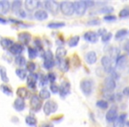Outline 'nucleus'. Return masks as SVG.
Listing matches in <instances>:
<instances>
[{"instance_id": "nucleus-3", "label": "nucleus", "mask_w": 129, "mask_h": 127, "mask_svg": "<svg viewBox=\"0 0 129 127\" xmlns=\"http://www.w3.org/2000/svg\"><path fill=\"white\" fill-rule=\"evenodd\" d=\"M57 108H58V105L57 102L52 100H49L43 105V112L46 116H50L57 110Z\"/></svg>"}, {"instance_id": "nucleus-36", "label": "nucleus", "mask_w": 129, "mask_h": 127, "mask_svg": "<svg viewBox=\"0 0 129 127\" xmlns=\"http://www.w3.org/2000/svg\"><path fill=\"white\" fill-rule=\"evenodd\" d=\"M108 102H106V101L104 100H99L96 102V106L98 108H100V109H105L108 108Z\"/></svg>"}, {"instance_id": "nucleus-32", "label": "nucleus", "mask_w": 129, "mask_h": 127, "mask_svg": "<svg viewBox=\"0 0 129 127\" xmlns=\"http://www.w3.org/2000/svg\"><path fill=\"white\" fill-rule=\"evenodd\" d=\"M79 41H80V36L79 35L73 36L72 38H70V40H69V41H68L69 46L70 47H75L76 45L78 44Z\"/></svg>"}, {"instance_id": "nucleus-16", "label": "nucleus", "mask_w": 129, "mask_h": 127, "mask_svg": "<svg viewBox=\"0 0 129 127\" xmlns=\"http://www.w3.org/2000/svg\"><path fill=\"white\" fill-rule=\"evenodd\" d=\"M18 38L19 41L21 43V44H28L31 40V34L27 32H22L19 34Z\"/></svg>"}, {"instance_id": "nucleus-24", "label": "nucleus", "mask_w": 129, "mask_h": 127, "mask_svg": "<svg viewBox=\"0 0 129 127\" xmlns=\"http://www.w3.org/2000/svg\"><path fill=\"white\" fill-rule=\"evenodd\" d=\"M21 6H22V2L21 1H19V0H15L11 4V9L13 13H19V12L21 10Z\"/></svg>"}, {"instance_id": "nucleus-45", "label": "nucleus", "mask_w": 129, "mask_h": 127, "mask_svg": "<svg viewBox=\"0 0 129 127\" xmlns=\"http://www.w3.org/2000/svg\"><path fill=\"white\" fill-rule=\"evenodd\" d=\"M111 55L112 57H114L115 59L117 58V57L119 56V50H118V49L117 48H112L111 50Z\"/></svg>"}, {"instance_id": "nucleus-12", "label": "nucleus", "mask_w": 129, "mask_h": 127, "mask_svg": "<svg viewBox=\"0 0 129 127\" xmlns=\"http://www.w3.org/2000/svg\"><path fill=\"white\" fill-rule=\"evenodd\" d=\"M84 39L86 41H88V43H95L97 41H98V34L95 32H93V31H88L84 34Z\"/></svg>"}, {"instance_id": "nucleus-15", "label": "nucleus", "mask_w": 129, "mask_h": 127, "mask_svg": "<svg viewBox=\"0 0 129 127\" xmlns=\"http://www.w3.org/2000/svg\"><path fill=\"white\" fill-rule=\"evenodd\" d=\"M10 8H11V3L6 0H3L0 1V14L5 15L9 12Z\"/></svg>"}, {"instance_id": "nucleus-5", "label": "nucleus", "mask_w": 129, "mask_h": 127, "mask_svg": "<svg viewBox=\"0 0 129 127\" xmlns=\"http://www.w3.org/2000/svg\"><path fill=\"white\" fill-rule=\"evenodd\" d=\"M101 63L102 65L104 67V71L109 73H111V72H113V66H112V59L109 56H104L101 59Z\"/></svg>"}, {"instance_id": "nucleus-34", "label": "nucleus", "mask_w": 129, "mask_h": 127, "mask_svg": "<svg viewBox=\"0 0 129 127\" xmlns=\"http://www.w3.org/2000/svg\"><path fill=\"white\" fill-rule=\"evenodd\" d=\"M27 53H28L29 58H31V59H35L37 57V54H38L37 50L34 48H31V47H29L28 50H27Z\"/></svg>"}, {"instance_id": "nucleus-54", "label": "nucleus", "mask_w": 129, "mask_h": 127, "mask_svg": "<svg viewBox=\"0 0 129 127\" xmlns=\"http://www.w3.org/2000/svg\"><path fill=\"white\" fill-rule=\"evenodd\" d=\"M85 3H86L87 7H90V6H92L95 5V3L92 2V1H85Z\"/></svg>"}, {"instance_id": "nucleus-7", "label": "nucleus", "mask_w": 129, "mask_h": 127, "mask_svg": "<svg viewBox=\"0 0 129 127\" xmlns=\"http://www.w3.org/2000/svg\"><path fill=\"white\" fill-rule=\"evenodd\" d=\"M104 91L106 93H111L113 90L116 88V80L113 78L110 77L105 78L104 82Z\"/></svg>"}, {"instance_id": "nucleus-31", "label": "nucleus", "mask_w": 129, "mask_h": 127, "mask_svg": "<svg viewBox=\"0 0 129 127\" xmlns=\"http://www.w3.org/2000/svg\"><path fill=\"white\" fill-rule=\"evenodd\" d=\"M26 123L29 126H36L37 123V120L34 116H27L26 117Z\"/></svg>"}, {"instance_id": "nucleus-55", "label": "nucleus", "mask_w": 129, "mask_h": 127, "mask_svg": "<svg viewBox=\"0 0 129 127\" xmlns=\"http://www.w3.org/2000/svg\"><path fill=\"white\" fill-rule=\"evenodd\" d=\"M106 32H107V31H106L105 29H100V30L98 31V35H101V36L104 35Z\"/></svg>"}, {"instance_id": "nucleus-48", "label": "nucleus", "mask_w": 129, "mask_h": 127, "mask_svg": "<svg viewBox=\"0 0 129 127\" xmlns=\"http://www.w3.org/2000/svg\"><path fill=\"white\" fill-rule=\"evenodd\" d=\"M47 81H48V77H46L45 75H42L41 79H40V84H41V86H45L47 84Z\"/></svg>"}, {"instance_id": "nucleus-1", "label": "nucleus", "mask_w": 129, "mask_h": 127, "mask_svg": "<svg viewBox=\"0 0 129 127\" xmlns=\"http://www.w3.org/2000/svg\"><path fill=\"white\" fill-rule=\"evenodd\" d=\"M60 11L66 16H72L75 12H74V6L73 2H64L60 3Z\"/></svg>"}, {"instance_id": "nucleus-49", "label": "nucleus", "mask_w": 129, "mask_h": 127, "mask_svg": "<svg viewBox=\"0 0 129 127\" xmlns=\"http://www.w3.org/2000/svg\"><path fill=\"white\" fill-rule=\"evenodd\" d=\"M99 24H100V20H92L88 22V25H90V26H96V25H99Z\"/></svg>"}, {"instance_id": "nucleus-23", "label": "nucleus", "mask_w": 129, "mask_h": 127, "mask_svg": "<svg viewBox=\"0 0 129 127\" xmlns=\"http://www.w3.org/2000/svg\"><path fill=\"white\" fill-rule=\"evenodd\" d=\"M35 18L38 20H45L48 19V13L44 10H37L35 13Z\"/></svg>"}, {"instance_id": "nucleus-56", "label": "nucleus", "mask_w": 129, "mask_h": 127, "mask_svg": "<svg viewBox=\"0 0 129 127\" xmlns=\"http://www.w3.org/2000/svg\"><path fill=\"white\" fill-rule=\"evenodd\" d=\"M0 23L1 24H7L8 21L6 20H5L4 18H1V17H0Z\"/></svg>"}, {"instance_id": "nucleus-28", "label": "nucleus", "mask_w": 129, "mask_h": 127, "mask_svg": "<svg viewBox=\"0 0 129 127\" xmlns=\"http://www.w3.org/2000/svg\"><path fill=\"white\" fill-rule=\"evenodd\" d=\"M15 63H16V65H19L20 67H23L25 66L26 65H27V60H26V58L23 57V56H17L16 57H15Z\"/></svg>"}, {"instance_id": "nucleus-2", "label": "nucleus", "mask_w": 129, "mask_h": 127, "mask_svg": "<svg viewBox=\"0 0 129 127\" xmlns=\"http://www.w3.org/2000/svg\"><path fill=\"white\" fill-rule=\"evenodd\" d=\"M94 82L91 79H84L81 81V89L85 95H90L93 91Z\"/></svg>"}, {"instance_id": "nucleus-44", "label": "nucleus", "mask_w": 129, "mask_h": 127, "mask_svg": "<svg viewBox=\"0 0 129 127\" xmlns=\"http://www.w3.org/2000/svg\"><path fill=\"white\" fill-rule=\"evenodd\" d=\"M50 89L53 94H57L59 92V87L55 83H51L50 85Z\"/></svg>"}, {"instance_id": "nucleus-10", "label": "nucleus", "mask_w": 129, "mask_h": 127, "mask_svg": "<svg viewBox=\"0 0 129 127\" xmlns=\"http://www.w3.org/2000/svg\"><path fill=\"white\" fill-rule=\"evenodd\" d=\"M71 90V85L68 81H64L62 84L59 86V95L61 97H66Z\"/></svg>"}, {"instance_id": "nucleus-39", "label": "nucleus", "mask_w": 129, "mask_h": 127, "mask_svg": "<svg viewBox=\"0 0 129 127\" xmlns=\"http://www.w3.org/2000/svg\"><path fill=\"white\" fill-rule=\"evenodd\" d=\"M1 90L3 91V93L6 94V95H13V91H12V89L8 86H6V85H2V86H1Z\"/></svg>"}, {"instance_id": "nucleus-38", "label": "nucleus", "mask_w": 129, "mask_h": 127, "mask_svg": "<svg viewBox=\"0 0 129 127\" xmlns=\"http://www.w3.org/2000/svg\"><path fill=\"white\" fill-rule=\"evenodd\" d=\"M54 65H55L54 60H44V63H43V66H44V68L51 69Z\"/></svg>"}, {"instance_id": "nucleus-14", "label": "nucleus", "mask_w": 129, "mask_h": 127, "mask_svg": "<svg viewBox=\"0 0 129 127\" xmlns=\"http://www.w3.org/2000/svg\"><path fill=\"white\" fill-rule=\"evenodd\" d=\"M24 50V46L21 43H13V46L9 49V51L13 55H20Z\"/></svg>"}, {"instance_id": "nucleus-6", "label": "nucleus", "mask_w": 129, "mask_h": 127, "mask_svg": "<svg viewBox=\"0 0 129 127\" xmlns=\"http://www.w3.org/2000/svg\"><path fill=\"white\" fill-rule=\"evenodd\" d=\"M74 12L78 16H83L87 11V6L85 1H77L74 2Z\"/></svg>"}, {"instance_id": "nucleus-19", "label": "nucleus", "mask_w": 129, "mask_h": 127, "mask_svg": "<svg viewBox=\"0 0 129 127\" xmlns=\"http://www.w3.org/2000/svg\"><path fill=\"white\" fill-rule=\"evenodd\" d=\"M126 65V57L125 55H119L116 58V66L118 69H124Z\"/></svg>"}, {"instance_id": "nucleus-29", "label": "nucleus", "mask_w": 129, "mask_h": 127, "mask_svg": "<svg viewBox=\"0 0 129 127\" xmlns=\"http://www.w3.org/2000/svg\"><path fill=\"white\" fill-rule=\"evenodd\" d=\"M15 72H16L17 76H18V77L20 78V79H25L27 77V71L24 70L23 68H18V69H16Z\"/></svg>"}, {"instance_id": "nucleus-8", "label": "nucleus", "mask_w": 129, "mask_h": 127, "mask_svg": "<svg viewBox=\"0 0 129 127\" xmlns=\"http://www.w3.org/2000/svg\"><path fill=\"white\" fill-rule=\"evenodd\" d=\"M30 106L31 109H33L34 111H39L40 109H42V100L40 99V97L36 95H34L31 96L30 98Z\"/></svg>"}, {"instance_id": "nucleus-52", "label": "nucleus", "mask_w": 129, "mask_h": 127, "mask_svg": "<svg viewBox=\"0 0 129 127\" xmlns=\"http://www.w3.org/2000/svg\"><path fill=\"white\" fill-rule=\"evenodd\" d=\"M123 95H126V96H128V95H129V87H126V88H124V90H123Z\"/></svg>"}, {"instance_id": "nucleus-43", "label": "nucleus", "mask_w": 129, "mask_h": 127, "mask_svg": "<svg viewBox=\"0 0 129 127\" xmlns=\"http://www.w3.org/2000/svg\"><path fill=\"white\" fill-rule=\"evenodd\" d=\"M43 57H44V60H53V54L50 50H46L44 52Z\"/></svg>"}, {"instance_id": "nucleus-46", "label": "nucleus", "mask_w": 129, "mask_h": 127, "mask_svg": "<svg viewBox=\"0 0 129 127\" xmlns=\"http://www.w3.org/2000/svg\"><path fill=\"white\" fill-rule=\"evenodd\" d=\"M48 80L49 81H50V83H54L55 82V80H56V74L54 73V72H50V73L48 74Z\"/></svg>"}, {"instance_id": "nucleus-35", "label": "nucleus", "mask_w": 129, "mask_h": 127, "mask_svg": "<svg viewBox=\"0 0 129 127\" xmlns=\"http://www.w3.org/2000/svg\"><path fill=\"white\" fill-rule=\"evenodd\" d=\"M128 33V31L126 30V29H119L118 31H117L116 34H115V38L116 39H119V38H122L124 37L125 35H126V34Z\"/></svg>"}, {"instance_id": "nucleus-25", "label": "nucleus", "mask_w": 129, "mask_h": 127, "mask_svg": "<svg viewBox=\"0 0 129 127\" xmlns=\"http://www.w3.org/2000/svg\"><path fill=\"white\" fill-rule=\"evenodd\" d=\"M0 78H1L3 82H5V83H7L8 81H9L6 69V67L3 66V65H0Z\"/></svg>"}, {"instance_id": "nucleus-20", "label": "nucleus", "mask_w": 129, "mask_h": 127, "mask_svg": "<svg viewBox=\"0 0 129 127\" xmlns=\"http://www.w3.org/2000/svg\"><path fill=\"white\" fill-rule=\"evenodd\" d=\"M125 117H126V115L125 114H122L121 116H118L117 119L113 122V127H124L125 126Z\"/></svg>"}, {"instance_id": "nucleus-27", "label": "nucleus", "mask_w": 129, "mask_h": 127, "mask_svg": "<svg viewBox=\"0 0 129 127\" xmlns=\"http://www.w3.org/2000/svg\"><path fill=\"white\" fill-rule=\"evenodd\" d=\"M67 50L63 47H58L56 50V57H57V59H60V58H64L67 55Z\"/></svg>"}, {"instance_id": "nucleus-53", "label": "nucleus", "mask_w": 129, "mask_h": 127, "mask_svg": "<svg viewBox=\"0 0 129 127\" xmlns=\"http://www.w3.org/2000/svg\"><path fill=\"white\" fill-rule=\"evenodd\" d=\"M36 47H37V48L42 49V43H41V41H40L39 39H37V40L36 39Z\"/></svg>"}, {"instance_id": "nucleus-17", "label": "nucleus", "mask_w": 129, "mask_h": 127, "mask_svg": "<svg viewBox=\"0 0 129 127\" xmlns=\"http://www.w3.org/2000/svg\"><path fill=\"white\" fill-rule=\"evenodd\" d=\"M85 59H86V62L89 65H93L96 62L97 60V56L96 53L95 51H88V53L85 56Z\"/></svg>"}, {"instance_id": "nucleus-51", "label": "nucleus", "mask_w": 129, "mask_h": 127, "mask_svg": "<svg viewBox=\"0 0 129 127\" xmlns=\"http://www.w3.org/2000/svg\"><path fill=\"white\" fill-rule=\"evenodd\" d=\"M124 50H125V52L128 53V55H129V41H127L126 43H125V45H124Z\"/></svg>"}, {"instance_id": "nucleus-4", "label": "nucleus", "mask_w": 129, "mask_h": 127, "mask_svg": "<svg viewBox=\"0 0 129 127\" xmlns=\"http://www.w3.org/2000/svg\"><path fill=\"white\" fill-rule=\"evenodd\" d=\"M44 6L46 8V10L50 13L53 15H57L59 13V10H60V4L56 1H45L44 3Z\"/></svg>"}, {"instance_id": "nucleus-21", "label": "nucleus", "mask_w": 129, "mask_h": 127, "mask_svg": "<svg viewBox=\"0 0 129 127\" xmlns=\"http://www.w3.org/2000/svg\"><path fill=\"white\" fill-rule=\"evenodd\" d=\"M16 94H17V95H18L19 98L23 99V100L24 99H27L29 95L28 90H27L26 88H24V87H20V88H19L16 91Z\"/></svg>"}, {"instance_id": "nucleus-37", "label": "nucleus", "mask_w": 129, "mask_h": 127, "mask_svg": "<svg viewBox=\"0 0 129 127\" xmlns=\"http://www.w3.org/2000/svg\"><path fill=\"white\" fill-rule=\"evenodd\" d=\"M99 13H106V14H109V13H112L113 12V8L111 6H104L102 7L100 10H99Z\"/></svg>"}, {"instance_id": "nucleus-33", "label": "nucleus", "mask_w": 129, "mask_h": 127, "mask_svg": "<svg viewBox=\"0 0 129 127\" xmlns=\"http://www.w3.org/2000/svg\"><path fill=\"white\" fill-rule=\"evenodd\" d=\"M66 24L64 22H51L48 24V27L50 28H60L62 27H64Z\"/></svg>"}, {"instance_id": "nucleus-13", "label": "nucleus", "mask_w": 129, "mask_h": 127, "mask_svg": "<svg viewBox=\"0 0 129 127\" xmlns=\"http://www.w3.org/2000/svg\"><path fill=\"white\" fill-rule=\"evenodd\" d=\"M24 5H25V7L27 11L33 12V11H35L36 8L39 7L40 3L38 2V1H35V0H26Z\"/></svg>"}, {"instance_id": "nucleus-9", "label": "nucleus", "mask_w": 129, "mask_h": 127, "mask_svg": "<svg viewBox=\"0 0 129 127\" xmlns=\"http://www.w3.org/2000/svg\"><path fill=\"white\" fill-rule=\"evenodd\" d=\"M106 120H107L109 123L111 122H114L115 120L118 117V109H117L116 106H112L109 110L106 113Z\"/></svg>"}, {"instance_id": "nucleus-41", "label": "nucleus", "mask_w": 129, "mask_h": 127, "mask_svg": "<svg viewBox=\"0 0 129 127\" xmlns=\"http://www.w3.org/2000/svg\"><path fill=\"white\" fill-rule=\"evenodd\" d=\"M119 17L120 18H126L129 17V7H125L122 9L119 12Z\"/></svg>"}, {"instance_id": "nucleus-42", "label": "nucleus", "mask_w": 129, "mask_h": 127, "mask_svg": "<svg viewBox=\"0 0 129 127\" xmlns=\"http://www.w3.org/2000/svg\"><path fill=\"white\" fill-rule=\"evenodd\" d=\"M111 37H112V34H111V32H106L104 35H102L101 40H102V41H104V43H107V41H109L110 40H111Z\"/></svg>"}, {"instance_id": "nucleus-18", "label": "nucleus", "mask_w": 129, "mask_h": 127, "mask_svg": "<svg viewBox=\"0 0 129 127\" xmlns=\"http://www.w3.org/2000/svg\"><path fill=\"white\" fill-rule=\"evenodd\" d=\"M57 66L62 72H67L69 69V63L67 59L60 58L57 59Z\"/></svg>"}, {"instance_id": "nucleus-22", "label": "nucleus", "mask_w": 129, "mask_h": 127, "mask_svg": "<svg viewBox=\"0 0 129 127\" xmlns=\"http://www.w3.org/2000/svg\"><path fill=\"white\" fill-rule=\"evenodd\" d=\"M25 101L23 99H20V98H18L14 101V103H13V107L16 110L18 111H22L24 109H25Z\"/></svg>"}, {"instance_id": "nucleus-50", "label": "nucleus", "mask_w": 129, "mask_h": 127, "mask_svg": "<svg viewBox=\"0 0 129 127\" xmlns=\"http://www.w3.org/2000/svg\"><path fill=\"white\" fill-rule=\"evenodd\" d=\"M19 16L20 17V18H26L27 17V14H26V13H25V11H23V10H20V12H19Z\"/></svg>"}, {"instance_id": "nucleus-47", "label": "nucleus", "mask_w": 129, "mask_h": 127, "mask_svg": "<svg viewBox=\"0 0 129 127\" xmlns=\"http://www.w3.org/2000/svg\"><path fill=\"white\" fill-rule=\"evenodd\" d=\"M116 17L114 15H111V14H108V15H105L104 17V20H107V21H114L116 20Z\"/></svg>"}, {"instance_id": "nucleus-11", "label": "nucleus", "mask_w": 129, "mask_h": 127, "mask_svg": "<svg viewBox=\"0 0 129 127\" xmlns=\"http://www.w3.org/2000/svg\"><path fill=\"white\" fill-rule=\"evenodd\" d=\"M37 79H38V75L36 73H30L28 76L27 77V84L29 88H36V82H37Z\"/></svg>"}, {"instance_id": "nucleus-57", "label": "nucleus", "mask_w": 129, "mask_h": 127, "mask_svg": "<svg viewBox=\"0 0 129 127\" xmlns=\"http://www.w3.org/2000/svg\"><path fill=\"white\" fill-rule=\"evenodd\" d=\"M42 127H53V125L50 124V123H45V124H43Z\"/></svg>"}, {"instance_id": "nucleus-26", "label": "nucleus", "mask_w": 129, "mask_h": 127, "mask_svg": "<svg viewBox=\"0 0 129 127\" xmlns=\"http://www.w3.org/2000/svg\"><path fill=\"white\" fill-rule=\"evenodd\" d=\"M0 43H1V45H2L5 49H8V50H9V49L13 46V44L14 43H13V40L9 39V38H2L1 41H0Z\"/></svg>"}, {"instance_id": "nucleus-40", "label": "nucleus", "mask_w": 129, "mask_h": 127, "mask_svg": "<svg viewBox=\"0 0 129 127\" xmlns=\"http://www.w3.org/2000/svg\"><path fill=\"white\" fill-rule=\"evenodd\" d=\"M26 66H27V71H29V72H30L31 73H33V72H34V71L36 70V64H35L34 62H28V63H27Z\"/></svg>"}, {"instance_id": "nucleus-30", "label": "nucleus", "mask_w": 129, "mask_h": 127, "mask_svg": "<svg viewBox=\"0 0 129 127\" xmlns=\"http://www.w3.org/2000/svg\"><path fill=\"white\" fill-rule=\"evenodd\" d=\"M39 97L41 100H48L50 97V93L47 89L43 88L39 92Z\"/></svg>"}]
</instances>
